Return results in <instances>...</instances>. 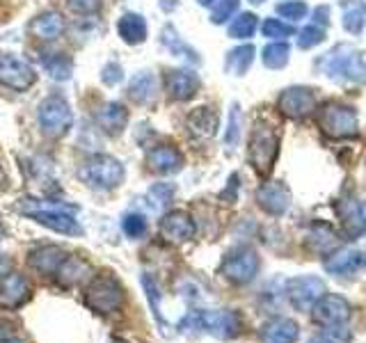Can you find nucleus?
Segmentation results:
<instances>
[{
	"label": "nucleus",
	"mask_w": 366,
	"mask_h": 343,
	"mask_svg": "<svg viewBox=\"0 0 366 343\" xmlns=\"http://www.w3.org/2000/svg\"><path fill=\"white\" fill-rule=\"evenodd\" d=\"M280 154V135L268 124H257L249 133L247 160L261 179H268Z\"/></svg>",
	"instance_id": "f03ea898"
},
{
	"label": "nucleus",
	"mask_w": 366,
	"mask_h": 343,
	"mask_svg": "<svg viewBox=\"0 0 366 343\" xmlns=\"http://www.w3.org/2000/svg\"><path fill=\"white\" fill-rule=\"evenodd\" d=\"M28 30H30L32 37H37L41 41H53L64 32V19H62L60 11H53V9L41 11L39 16L32 19Z\"/></svg>",
	"instance_id": "5701e85b"
},
{
	"label": "nucleus",
	"mask_w": 366,
	"mask_h": 343,
	"mask_svg": "<svg viewBox=\"0 0 366 343\" xmlns=\"http://www.w3.org/2000/svg\"><path fill=\"white\" fill-rule=\"evenodd\" d=\"M341 234L348 240H357L366 234V204L357 194H343L337 204Z\"/></svg>",
	"instance_id": "9b49d317"
},
{
	"label": "nucleus",
	"mask_w": 366,
	"mask_h": 343,
	"mask_svg": "<svg viewBox=\"0 0 366 343\" xmlns=\"http://www.w3.org/2000/svg\"><path fill=\"white\" fill-rule=\"evenodd\" d=\"M236 197H238V174H234L232 179H229L227 190L220 194V199H224L227 204H236Z\"/></svg>",
	"instance_id": "49530a36"
},
{
	"label": "nucleus",
	"mask_w": 366,
	"mask_h": 343,
	"mask_svg": "<svg viewBox=\"0 0 366 343\" xmlns=\"http://www.w3.org/2000/svg\"><path fill=\"white\" fill-rule=\"evenodd\" d=\"M350 341H352V334L346 325H332V327L316 332L307 343H350Z\"/></svg>",
	"instance_id": "f704fd0d"
},
{
	"label": "nucleus",
	"mask_w": 366,
	"mask_h": 343,
	"mask_svg": "<svg viewBox=\"0 0 366 343\" xmlns=\"http://www.w3.org/2000/svg\"><path fill=\"white\" fill-rule=\"evenodd\" d=\"M197 3H199L202 7H209V5H213V3H215V0H197Z\"/></svg>",
	"instance_id": "8fccbe9b"
},
{
	"label": "nucleus",
	"mask_w": 366,
	"mask_h": 343,
	"mask_svg": "<svg viewBox=\"0 0 366 343\" xmlns=\"http://www.w3.org/2000/svg\"><path fill=\"white\" fill-rule=\"evenodd\" d=\"M172 197H174V186H169V183H156V186H152V190H149V204H152L156 211L165 209L172 202Z\"/></svg>",
	"instance_id": "4c0bfd02"
},
{
	"label": "nucleus",
	"mask_w": 366,
	"mask_h": 343,
	"mask_svg": "<svg viewBox=\"0 0 366 343\" xmlns=\"http://www.w3.org/2000/svg\"><path fill=\"white\" fill-rule=\"evenodd\" d=\"M192 325L197 329H204L206 334L215 339H236L243 329V320L238 312L232 309H211V312H194L181 323V327Z\"/></svg>",
	"instance_id": "7ed1b4c3"
},
{
	"label": "nucleus",
	"mask_w": 366,
	"mask_h": 343,
	"mask_svg": "<svg viewBox=\"0 0 366 343\" xmlns=\"http://www.w3.org/2000/svg\"><path fill=\"white\" fill-rule=\"evenodd\" d=\"M316 66L337 83H366V57L350 44H339L327 51Z\"/></svg>",
	"instance_id": "f257e3e1"
},
{
	"label": "nucleus",
	"mask_w": 366,
	"mask_h": 343,
	"mask_svg": "<svg viewBox=\"0 0 366 343\" xmlns=\"http://www.w3.org/2000/svg\"><path fill=\"white\" fill-rule=\"evenodd\" d=\"M122 227H124V234L129 238H140V236L147 234V220H144V215H140V213L126 215Z\"/></svg>",
	"instance_id": "37998d69"
},
{
	"label": "nucleus",
	"mask_w": 366,
	"mask_h": 343,
	"mask_svg": "<svg viewBox=\"0 0 366 343\" xmlns=\"http://www.w3.org/2000/svg\"><path fill=\"white\" fill-rule=\"evenodd\" d=\"M69 254L64 249H60V247H55V245H44V247H39V249H34L32 254H30V259H28V263L30 266L37 270V272H41V274H55L57 272V268L62 266V261L66 259Z\"/></svg>",
	"instance_id": "393cba45"
},
{
	"label": "nucleus",
	"mask_w": 366,
	"mask_h": 343,
	"mask_svg": "<svg viewBox=\"0 0 366 343\" xmlns=\"http://www.w3.org/2000/svg\"><path fill=\"white\" fill-rule=\"evenodd\" d=\"M316 94L309 87H289L277 99V108L286 119H305L316 110Z\"/></svg>",
	"instance_id": "ddd939ff"
},
{
	"label": "nucleus",
	"mask_w": 366,
	"mask_h": 343,
	"mask_svg": "<svg viewBox=\"0 0 366 343\" xmlns=\"http://www.w3.org/2000/svg\"><path fill=\"white\" fill-rule=\"evenodd\" d=\"M323 39H325V28H320V26H307L300 32V37H297V46H300L302 51H309V49H314V46L323 44Z\"/></svg>",
	"instance_id": "ea45409f"
},
{
	"label": "nucleus",
	"mask_w": 366,
	"mask_h": 343,
	"mask_svg": "<svg viewBox=\"0 0 366 343\" xmlns=\"http://www.w3.org/2000/svg\"><path fill=\"white\" fill-rule=\"evenodd\" d=\"M309 243H312L316 252H327L337 245V236L327 224H316L312 229V234H309Z\"/></svg>",
	"instance_id": "c9c22d12"
},
{
	"label": "nucleus",
	"mask_w": 366,
	"mask_h": 343,
	"mask_svg": "<svg viewBox=\"0 0 366 343\" xmlns=\"http://www.w3.org/2000/svg\"><path fill=\"white\" fill-rule=\"evenodd\" d=\"M259 28V16L252 14V11H243V14H238L232 26H229V37L232 39H249L254 37V32Z\"/></svg>",
	"instance_id": "2f4dec72"
},
{
	"label": "nucleus",
	"mask_w": 366,
	"mask_h": 343,
	"mask_svg": "<svg viewBox=\"0 0 366 343\" xmlns=\"http://www.w3.org/2000/svg\"><path fill=\"white\" fill-rule=\"evenodd\" d=\"M94 121L99 124V129L106 135L117 137L124 133L126 126H129V110H126L124 103L108 101L94 112Z\"/></svg>",
	"instance_id": "a211bd4d"
},
{
	"label": "nucleus",
	"mask_w": 366,
	"mask_h": 343,
	"mask_svg": "<svg viewBox=\"0 0 366 343\" xmlns=\"http://www.w3.org/2000/svg\"><path fill=\"white\" fill-rule=\"evenodd\" d=\"M129 96L133 103H149L156 96V76L152 71H140L137 76H133V80L129 83Z\"/></svg>",
	"instance_id": "c85d7f7f"
},
{
	"label": "nucleus",
	"mask_w": 366,
	"mask_h": 343,
	"mask_svg": "<svg viewBox=\"0 0 366 343\" xmlns=\"http://www.w3.org/2000/svg\"><path fill=\"white\" fill-rule=\"evenodd\" d=\"M257 204L268 215L280 217L291 209V190L282 181H266L257 190Z\"/></svg>",
	"instance_id": "4468645a"
},
{
	"label": "nucleus",
	"mask_w": 366,
	"mask_h": 343,
	"mask_svg": "<svg viewBox=\"0 0 366 343\" xmlns=\"http://www.w3.org/2000/svg\"><path fill=\"white\" fill-rule=\"evenodd\" d=\"M360 266H362V254L357 249H352V247L335 249L323 261V268L330 274H337V277H350L352 272H357Z\"/></svg>",
	"instance_id": "4be33fe9"
},
{
	"label": "nucleus",
	"mask_w": 366,
	"mask_h": 343,
	"mask_svg": "<svg viewBox=\"0 0 366 343\" xmlns=\"http://www.w3.org/2000/svg\"><path fill=\"white\" fill-rule=\"evenodd\" d=\"M34 83H37V74L26 60L14 53H0V85L14 91H26Z\"/></svg>",
	"instance_id": "9d476101"
},
{
	"label": "nucleus",
	"mask_w": 366,
	"mask_h": 343,
	"mask_svg": "<svg viewBox=\"0 0 366 343\" xmlns=\"http://www.w3.org/2000/svg\"><path fill=\"white\" fill-rule=\"evenodd\" d=\"M110 343H126V341H122V339H110Z\"/></svg>",
	"instance_id": "603ef678"
},
{
	"label": "nucleus",
	"mask_w": 366,
	"mask_h": 343,
	"mask_svg": "<svg viewBox=\"0 0 366 343\" xmlns=\"http://www.w3.org/2000/svg\"><path fill=\"white\" fill-rule=\"evenodd\" d=\"M252 62H254V46L243 44V46H236L234 51L227 53L224 69L229 74H234V76H243L252 66Z\"/></svg>",
	"instance_id": "7c9ffc66"
},
{
	"label": "nucleus",
	"mask_w": 366,
	"mask_h": 343,
	"mask_svg": "<svg viewBox=\"0 0 366 343\" xmlns=\"http://www.w3.org/2000/svg\"><path fill=\"white\" fill-rule=\"evenodd\" d=\"M259 270H261V259L257 254V249H252L247 245L234 247L224 257L222 266H220V274H222V277L227 282L236 284V286L249 284L259 274Z\"/></svg>",
	"instance_id": "423d86ee"
},
{
	"label": "nucleus",
	"mask_w": 366,
	"mask_h": 343,
	"mask_svg": "<svg viewBox=\"0 0 366 343\" xmlns=\"http://www.w3.org/2000/svg\"><path fill=\"white\" fill-rule=\"evenodd\" d=\"M199 76L190 69H174L165 76V91L172 101H190L199 91Z\"/></svg>",
	"instance_id": "f3484780"
},
{
	"label": "nucleus",
	"mask_w": 366,
	"mask_h": 343,
	"mask_svg": "<svg viewBox=\"0 0 366 343\" xmlns=\"http://www.w3.org/2000/svg\"><path fill=\"white\" fill-rule=\"evenodd\" d=\"M78 177L92 188L112 190V188H117L124 183L126 172H124V165L117 158L99 154V156H92L85 160L83 167H80V172H78Z\"/></svg>",
	"instance_id": "39448f33"
},
{
	"label": "nucleus",
	"mask_w": 366,
	"mask_h": 343,
	"mask_svg": "<svg viewBox=\"0 0 366 343\" xmlns=\"http://www.w3.org/2000/svg\"><path fill=\"white\" fill-rule=\"evenodd\" d=\"M158 229H160V236H163L167 243H174V245L188 243V240L194 238V232H197L194 220L190 217V213H186V211H169V213H165Z\"/></svg>",
	"instance_id": "2eb2a0df"
},
{
	"label": "nucleus",
	"mask_w": 366,
	"mask_h": 343,
	"mask_svg": "<svg viewBox=\"0 0 366 343\" xmlns=\"http://www.w3.org/2000/svg\"><path fill=\"white\" fill-rule=\"evenodd\" d=\"M92 274V266L87 261L78 259V257H66L62 261V266L57 268L55 279L60 282L62 286H76L80 282H85Z\"/></svg>",
	"instance_id": "a878e982"
},
{
	"label": "nucleus",
	"mask_w": 366,
	"mask_h": 343,
	"mask_svg": "<svg viewBox=\"0 0 366 343\" xmlns=\"http://www.w3.org/2000/svg\"><path fill=\"white\" fill-rule=\"evenodd\" d=\"M101 80L106 85H110V87L119 85L124 80V69L119 64H114V62H108L106 66H103V71H101Z\"/></svg>",
	"instance_id": "a18cd8bd"
},
{
	"label": "nucleus",
	"mask_w": 366,
	"mask_h": 343,
	"mask_svg": "<svg viewBox=\"0 0 366 343\" xmlns=\"http://www.w3.org/2000/svg\"><path fill=\"white\" fill-rule=\"evenodd\" d=\"M238 5H240V0H217V3L213 5V11H211V23L222 26V23H227L236 14Z\"/></svg>",
	"instance_id": "58836bf2"
},
{
	"label": "nucleus",
	"mask_w": 366,
	"mask_h": 343,
	"mask_svg": "<svg viewBox=\"0 0 366 343\" xmlns=\"http://www.w3.org/2000/svg\"><path fill=\"white\" fill-rule=\"evenodd\" d=\"M160 41H163V46L172 55H179V57H183V60H188L192 64H199L197 51H192L190 46L179 37V32L174 30V26H165L163 28V32H160Z\"/></svg>",
	"instance_id": "c756f323"
},
{
	"label": "nucleus",
	"mask_w": 366,
	"mask_h": 343,
	"mask_svg": "<svg viewBox=\"0 0 366 343\" xmlns=\"http://www.w3.org/2000/svg\"><path fill=\"white\" fill-rule=\"evenodd\" d=\"M352 316L350 302L346 297L335 295V293H325L320 300L312 307V318L314 323L332 327V325H346Z\"/></svg>",
	"instance_id": "f8f14e48"
},
{
	"label": "nucleus",
	"mask_w": 366,
	"mask_h": 343,
	"mask_svg": "<svg viewBox=\"0 0 366 343\" xmlns=\"http://www.w3.org/2000/svg\"><path fill=\"white\" fill-rule=\"evenodd\" d=\"M117 32H119L122 41H126L129 46H137V44L147 41V21H144V16L129 11V14H124L119 19Z\"/></svg>",
	"instance_id": "bb28decb"
},
{
	"label": "nucleus",
	"mask_w": 366,
	"mask_h": 343,
	"mask_svg": "<svg viewBox=\"0 0 366 343\" xmlns=\"http://www.w3.org/2000/svg\"><path fill=\"white\" fill-rule=\"evenodd\" d=\"M307 3L302 0H286V3H280L277 5V14L289 19V21H302L307 16Z\"/></svg>",
	"instance_id": "a19ab883"
},
{
	"label": "nucleus",
	"mask_w": 366,
	"mask_h": 343,
	"mask_svg": "<svg viewBox=\"0 0 366 343\" xmlns=\"http://www.w3.org/2000/svg\"><path fill=\"white\" fill-rule=\"evenodd\" d=\"M30 220L39 222L44 227L53 229L57 234H66V236H80L83 234V227L78 224V220H74L71 215L64 211H53V209H21Z\"/></svg>",
	"instance_id": "dca6fc26"
},
{
	"label": "nucleus",
	"mask_w": 366,
	"mask_h": 343,
	"mask_svg": "<svg viewBox=\"0 0 366 343\" xmlns=\"http://www.w3.org/2000/svg\"><path fill=\"white\" fill-rule=\"evenodd\" d=\"M240 140V108L238 103H234L232 110H229V124H227V135H224V142L227 146H236Z\"/></svg>",
	"instance_id": "79ce46f5"
},
{
	"label": "nucleus",
	"mask_w": 366,
	"mask_h": 343,
	"mask_svg": "<svg viewBox=\"0 0 366 343\" xmlns=\"http://www.w3.org/2000/svg\"><path fill=\"white\" fill-rule=\"evenodd\" d=\"M37 121L44 135L49 137H64L74 126V112L71 106L62 96H49L39 103Z\"/></svg>",
	"instance_id": "0eeeda50"
},
{
	"label": "nucleus",
	"mask_w": 366,
	"mask_h": 343,
	"mask_svg": "<svg viewBox=\"0 0 366 343\" xmlns=\"http://www.w3.org/2000/svg\"><path fill=\"white\" fill-rule=\"evenodd\" d=\"M289 55H291L289 44L274 41V44H268L266 49H263L261 60L268 69H284L286 64H289Z\"/></svg>",
	"instance_id": "72a5a7b5"
},
{
	"label": "nucleus",
	"mask_w": 366,
	"mask_h": 343,
	"mask_svg": "<svg viewBox=\"0 0 366 343\" xmlns=\"http://www.w3.org/2000/svg\"><path fill=\"white\" fill-rule=\"evenodd\" d=\"M44 69L53 80H69L74 74V62L71 57H66L62 53H53L51 57L44 60Z\"/></svg>",
	"instance_id": "473e14b6"
},
{
	"label": "nucleus",
	"mask_w": 366,
	"mask_h": 343,
	"mask_svg": "<svg viewBox=\"0 0 366 343\" xmlns=\"http://www.w3.org/2000/svg\"><path fill=\"white\" fill-rule=\"evenodd\" d=\"M30 297V282L19 272H9L0 277V307L16 309Z\"/></svg>",
	"instance_id": "6ab92c4d"
},
{
	"label": "nucleus",
	"mask_w": 366,
	"mask_h": 343,
	"mask_svg": "<svg viewBox=\"0 0 366 343\" xmlns=\"http://www.w3.org/2000/svg\"><path fill=\"white\" fill-rule=\"evenodd\" d=\"M318 126L327 137H332V140H350V137L360 135L357 112L350 106H343V103H337V101L325 103V106L320 108Z\"/></svg>",
	"instance_id": "20e7f679"
},
{
	"label": "nucleus",
	"mask_w": 366,
	"mask_h": 343,
	"mask_svg": "<svg viewBox=\"0 0 366 343\" xmlns=\"http://www.w3.org/2000/svg\"><path fill=\"white\" fill-rule=\"evenodd\" d=\"M3 236H5V229H3V224H0V240H3Z\"/></svg>",
	"instance_id": "3c124183"
},
{
	"label": "nucleus",
	"mask_w": 366,
	"mask_h": 343,
	"mask_svg": "<svg viewBox=\"0 0 366 343\" xmlns=\"http://www.w3.org/2000/svg\"><path fill=\"white\" fill-rule=\"evenodd\" d=\"M85 302L92 312H97V314H112L122 307L124 291L112 277L103 274V277H97L89 284V289L85 293Z\"/></svg>",
	"instance_id": "1a4fd4ad"
},
{
	"label": "nucleus",
	"mask_w": 366,
	"mask_h": 343,
	"mask_svg": "<svg viewBox=\"0 0 366 343\" xmlns=\"http://www.w3.org/2000/svg\"><path fill=\"white\" fill-rule=\"evenodd\" d=\"M284 293L295 312H312V307L325 295V282L316 274H302L286 282Z\"/></svg>",
	"instance_id": "6e6552de"
},
{
	"label": "nucleus",
	"mask_w": 366,
	"mask_h": 343,
	"mask_svg": "<svg viewBox=\"0 0 366 343\" xmlns=\"http://www.w3.org/2000/svg\"><path fill=\"white\" fill-rule=\"evenodd\" d=\"M261 30H263V37H268V39H289L295 34V28L291 23H284L280 19H266Z\"/></svg>",
	"instance_id": "e433bc0d"
},
{
	"label": "nucleus",
	"mask_w": 366,
	"mask_h": 343,
	"mask_svg": "<svg viewBox=\"0 0 366 343\" xmlns=\"http://www.w3.org/2000/svg\"><path fill=\"white\" fill-rule=\"evenodd\" d=\"M69 7H71L76 14H83V16H92L97 14V11L101 9L103 0H66Z\"/></svg>",
	"instance_id": "c03bdc74"
},
{
	"label": "nucleus",
	"mask_w": 366,
	"mask_h": 343,
	"mask_svg": "<svg viewBox=\"0 0 366 343\" xmlns=\"http://www.w3.org/2000/svg\"><path fill=\"white\" fill-rule=\"evenodd\" d=\"M249 3H254V5H261V3H263V0H249Z\"/></svg>",
	"instance_id": "864d4df0"
},
{
	"label": "nucleus",
	"mask_w": 366,
	"mask_h": 343,
	"mask_svg": "<svg viewBox=\"0 0 366 343\" xmlns=\"http://www.w3.org/2000/svg\"><path fill=\"white\" fill-rule=\"evenodd\" d=\"M343 9V28L350 34H360L366 30V3L364 0H341Z\"/></svg>",
	"instance_id": "cd10ccee"
},
{
	"label": "nucleus",
	"mask_w": 366,
	"mask_h": 343,
	"mask_svg": "<svg viewBox=\"0 0 366 343\" xmlns=\"http://www.w3.org/2000/svg\"><path fill=\"white\" fill-rule=\"evenodd\" d=\"M314 26H320V23H323V28L330 23V7L327 5H320V7H316L314 9Z\"/></svg>",
	"instance_id": "de8ad7c7"
},
{
	"label": "nucleus",
	"mask_w": 366,
	"mask_h": 343,
	"mask_svg": "<svg viewBox=\"0 0 366 343\" xmlns=\"http://www.w3.org/2000/svg\"><path fill=\"white\" fill-rule=\"evenodd\" d=\"M259 337L263 343H295L300 337V325L293 318L277 316L261 325Z\"/></svg>",
	"instance_id": "aec40b11"
},
{
	"label": "nucleus",
	"mask_w": 366,
	"mask_h": 343,
	"mask_svg": "<svg viewBox=\"0 0 366 343\" xmlns=\"http://www.w3.org/2000/svg\"><path fill=\"white\" fill-rule=\"evenodd\" d=\"M186 126L190 135L199 137V140H206V137H213L217 133V126H220V119H217V112L209 106H202V108H194L188 119Z\"/></svg>",
	"instance_id": "b1692460"
},
{
	"label": "nucleus",
	"mask_w": 366,
	"mask_h": 343,
	"mask_svg": "<svg viewBox=\"0 0 366 343\" xmlns=\"http://www.w3.org/2000/svg\"><path fill=\"white\" fill-rule=\"evenodd\" d=\"M0 343H23V341H19L14 337H5V339H0Z\"/></svg>",
	"instance_id": "09e8293b"
},
{
	"label": "nucleus",
	"mask_w": 366,
	"mask_h": 343,
	"mask_svg": "<svg viewBox=\"0 0 366 343\" xmlns=\"http://www.w3.org/2000/svg\"><path fill=\"white\" fill-rule=\"evenodd\" d=\"M147 165L156 174H174L183 167V154L172 144H158L147 154Z\"/></svg>",
	"instance_id": "412c9836"
}]
</instances>
